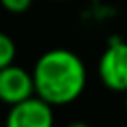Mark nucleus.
I'll return each instance as SVG.
<instances>
[{
	"mask_svg": "<svg viewBox=\"0 0 127 127\" xmlns=\"http://www.w3.org/2000/svg\"><path fill=\"white\" fill-rule=\"evenodd\" d=\"M97 75L107 89L127 91V42L115 38L107 44L97 62Z\"/></svg>",
	"mask_w": 127,
	"mask_h": 127,
	"instance_id": "f03ea898",
	"label": "nucleus"
},
{
	"mask_svg": "<svg viewBox=\"0 0 127 127\" xmlns=\"http://www.w3.org/2000/svg\"><path fill=\"white\" fill-rule=\"evenodd\" d=\"M54 2H65V0H54Z\"/></svg>",
	"mask_w": 127,
	"mask_h": 127,
	"instance_id": "1a4fd4ad",
	"label": "nucleus"
},
{
	"mask_svg": "<svg viewBox=\"0 0 127 127\" xmlns=\"http://www.w3.org/2000/svg\"><path fill=\"white\" fill-rule=\"evenodd\" d=\"M36 95L54 107L73 103L87 85V69L83 60L67 48H52L44 52L32 69Z\"/></svg>",
	"mask_w": 127,
	"mask_h": 127,
	"instance_id": "f257e3e1",
	"label": "nucleus"
},
{
	"mask_svg": "<svg viewBox=\"0 0 127 127\" xmlns=\"http://www.w3.org/2000/svg\"><path fill=\"white\" fill-rule=\"evenodd\" d=\"M54 105L38 95H32L16 105H10L6 127H54Z\"/></svg>",
	"mask_w": 127,
	"mask_h": 127,
	"instance_id": "7ed1b4c3",
	"label": "nucleus"
},
{
	"mask_svg": "<svg viewBox=\"0 0 127 127\" xmlns=\"http://www.w3.org/2000/svg\"><path fill=\"white\" fill-rule=\"evenodd\" d=\"M34 0H0V6L10 14H24L30 10Z\"/></svg>",
	"mask_w": 127,
	"mask_h": 127,
	"instance_id": "423d86ee",
	"label": "nucleus"
},
{
	"mask_svg": "<svg viewBox=\"0 0 127 127\" xmlns=\"http://www.w3.org/2000/svg\"><path fill=\"white\" fill-rule=\"evenodd\" d=\"M125 109H127V91H125Z\"/></svg>",
	"mask_w": 127,
	"mask_h": 127,
	"instance_id": "6e6552de",
	"label": "nucleus"
},
{
	"mask_svg": "<svg viewBox=\"0 0 127 127\" xmlns=\"http://www.w3.org/2000/svg\"><path fill=\"white\" fill-rule=\"evenodd\" d=\"M36 95L32 71L10 64L0 69V101L6 105H16L28 97Z\"/></svg>",
	"mask_w": 127,
	"mask_h": 127,
	"instance_id": "20e7f679",
	"label": "nucleus"
},
{
	"mask_svg": "<svg viewBox=\"0 0 127 127\" xmlns=\"http://www.w3.org/2000/svg\"><path fill=\"white\" fill-rule=\"evenodd\" d=\"M65 127H91V125L85 123V121H71V123H67Z\"/></svg>",
	"mask_w": 127,
	"mask_h": 127,
	"instance_id": "0eeeda50",
	"label": "nucleus"
},
{
	"mask_svg": "<svg viewBox=\"0 0 127 127\" xmlns=\"http://www.w3.org/2000/svg\"><path fill=\"white\" fill-rule=\"evenodd\" d=\"M14 60H16V44L8 34L0 32V69L14 64Z\"/></svg>",
	"mask_w": 127,
	"mask_h": 127,
	"instance_id": "39448f33",
	"label": "nucleus"
},
{
	"mask_svg": "<svg viewBox=\"0 0 127 127\" xmlns=\"http://www.w3.org/2000/svg\"><path fill=\"white\" fill-rule=\"evenodd\" d=\"M93 2H99V0H93Z\"/></svg>",
	"mask_w": 127,
	"mask_h": 127,
	"instance_id": "9d476101",
	"label": "nucleus"
}]
</instances>
